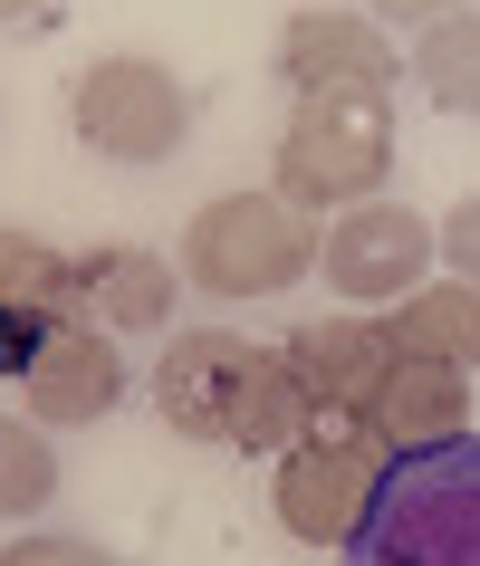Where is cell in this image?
<instances>
[{"label":"cell","instance_id":"6da1fadb","mask_svg":"<svg viewBox=\"0 0 480 566\" xmlns=\"http://www.w3.org/2000/svg\"><path fill=\"white\" fill-rule=\"evenodd\" d=\"M346 566H480V432L394 451Z\"/></svg>","mask_w":480,"mask_h":566},{"label":"cell","instance_id":"7a4b0ae2","mask_svg":"<svg viewBox=\"0 0 480 566\" xmlns=\"http://www.w3.org/2000/svg\"><path fill=\"white\" fill-rule=\"evenodd\" d=\"M394 174V96H299L279 125L270 192L299 211H356Z\"/></svg>","mask_w":480,"mask_h":566},{"label":"cell","instance_id":"3957f363","mask_svg":"<svg viewBox=\"0 0 480 566\" xmlns=\"http://www.w3.org/2000/svg\"><path fill=\"white\" fill-rule=\"evenodd\" d=\"M174 269L202 298H279V289H299L317 269V231L279 192H221V202H202L182 221Z\"/></svg>","mask_w":480,"mask_h":566},{"label":"cell","instance_id":"277c9868","mask_svg":"<svg viewBox=\"0 0 480 566\" xmlns=\"http://www.w3.org/2000/svg\"><path fill=\"white\" fill-rule=\"evenodd\" d=\"M385 471H394V442L375 432V422H356V413L307 422L299 442L279 451V480H270L279 528L307 537V547H346V537L365 528L375 490H385Z\"/></svg>","mask_w":480,"mask_h":566},{"label":"cell","instance_id":"5b68a950","mask_svg":"<svg viewBox=\"0 0 480 566\" xmlns=\"http://www.w3.org/2000/svg\"><path fill=\"white\" fill-rule=\"evenodd\" d=\"M67 125L96 164H164L192 135V87L164 59H96L67 87Z\"/></svg>","mask_w":480,"mask_h":566},{"label":"cell","instance_id":"8992f818","mask_svg":"<svg viewBox=\"0 0 480 566\" xmlns=\"http://www.w3.org/2000/svg\"><path fill=\"white\" fill-rule=\"evenodd\" d=\"M260 365H270V346H250L231 327H174V346L154 356V413L174 422L182 442H231Z\"/></svg>","mask_w":480,"mask_h":566},{"label":"cell","instance_id":"52a82bcc","mask_svg":"<svg viewBox=\"0 0 480 566\" xmlns=\"http://www.w3.org/2000/svg\"><path fill=\"white\" fill-rule=\"evenodd\" d=\"M317 269H327L336 298L394 307V298H414L422 269H432V221H422L414 202H385V192H375V202H356V211H336V221H327Z\"/></svg>","mask_w":480,"mask_h":566},{"label":"cell","instance_id":"ba28073f","mask_svg":"<svg viewBox=\"0 0 480 566\" xmlns=\"http://www.w3.org/2000/svg\"><path fill=\"white\" fill-rule=\"evenodd\" d=\"M279 77L299 96H394L404 49L365 10H289L279 20Z\"/></svg>","mask_w":480,"mask_h":566},{"label":"cell","instance_id":"9c48e42d","mask_svg":"<svg viewBox=\"0 0 480 566\" xmlns=\"http://www.w3.org/2000/svg\"><path fill=\"white\" fill-rule=\"evenodd\" d=\"M174 298H182V269L145 240H96L77 250V327L96 336H174Z\"/></svg>","mask_w":480,"mask_h":566},{"label":"cell","instance_id":"30bf717a","mask_svg":"<svg viewBox=\"0 0 480 566\" xmlns=\"http://www.w3.org/2000/svg\"><path fill=\"white\" fill-rule=\"evenodd\" d=\"M279 356H289V375H299L307 413H365V394L385 385L394 365V336L375 327V317H317V327H289L279 336Z\"/></svg>","mask_w":480,"mask_h":566},{"label":"cell","instance_id":"8fae6325","mask_svg":"<svg viewBox=\"0 0 480 566\" xmlns=\"http://www.w3.org/2000/svg\"><path fill=\"white\" fill-rule=\"evenodd\" d=\"M20 403H30L39 432H49V422H106V413L125 403V356H116V336H96V327H77V317H67V327L30 356Z\"/></svg>","mask_w":480,"mask_h":566},{"label":"cell","instance_id":"7c38bea8","mask_svg":"<svg viewBox=\"0 0 480 566\" xmlns=\"http://www.w3.org/2000/svg\"><path fill=\"white\" fill-rule=\"evenodd\" d=\"M356 422H375L394 451L451 442V432L471 422V375H461V365H432V356H404V346H394L385 385L365 394V413H356Z\"/></svg>","mask_w":480,"mask_h":566},{"label":"cell","instance_id":"4fadbf2b","mask_svg":"<svg viewBox=\"0 0 480 566\" xmlns=\"http://www.w3.org/2000/svg\"><path fill=\"white\" fill-rule=\"evenodd\" d=\"M385 336L404 356H432V365H461V375H471L480 365V289L471 279H422L414 298H394Z\"/></svg>","mask_w":480,"mask_h":566},{"label":"cell","instance_id":"5bb4252c","mask_svg":"<svg viewBox=\"0 0 480 566\" xmlns=\"http://www.w3.org/2000/svg\"><path fill=\"white\" fill-rule=\"evenodd\" d=\"M77 307V260L30 231H0V327H67Z\"/></svg>","mask_w":480,"mask_h":566},{"label":"cell","instance_id":"9a60e30c","mask_svg":"<svg viewBox=\"0 0 480 566\" xmlns=\"http://www.w3.org/2000/svg\"><path fill=\"white\" fill-rule=\"evenodd\" d=\"M414 87L442 106V116H480V10H451L414 39Z\"/></svg>","mask_w":480,"mask_h":566},{"label":"cell","instance_id":"2e32d148","mask_svg":"<svg viewBox=\"0 0 480 566\" xmlns=\"http://www.w3.org/2000/svg\"><path fill=\"white\" fill-rule=\"evenodd\" d=\"M59 500V442L39 422L0 413V518H39Z\"/></svg>","mask_w":480,"mask_h":566},{"label":"cell","instance_id":"e0dca14e","mask_svg":"<svg viewBox=\"0 0 480 566\" xmlns=\"http://www.w3.org/2000/svg\"><path fill=\"white\" fill-rule=\"evenodd\" d=\"M0 566H116L96 537H59V528H39V537H10L0 547Z\"/></svg>","mask_w":480,"mask_h":566},{"label":"cell","instance_id":"ac0fdd59","mask_svg":"<svg viewBox=\"0 0 480 566\" xmlns=\"http://www.w3.org/2000/svg\"><path fill=\"white\" fill-rule=\"evenodd\" d=\"M432 250H442V269H461V279L480 289V192H471V202H451L442 221H432Z\"/></svg>","mask_w":480,"mask_h":566},{"label":"cell","instance_id":"d6986e66","mask_svg":"<svg viewBox=\"0 0 480 566\" xmlns=\"http://www.w3.org/2000/svg\"><path fill=\"white\" fill-rule=\"evenodd\" d=\"M451 10H461V0H365V20H394V30H432Z\"/></svg>","mask_w":480,"mask_h":566},{"label":"cell","instance_id":"ffe728a7","mask_svg":"<svg viewBox=\"0 0 480 566\" xmlns=\"http://www.w3.org/2000/svg\"><path fill=\"white\" fill-rule=\"evenodd\" d=\"M39 10H49V0H0V20H39Z\"/></svg>","mask_w":480,"mask_h":566}]
</instances>
